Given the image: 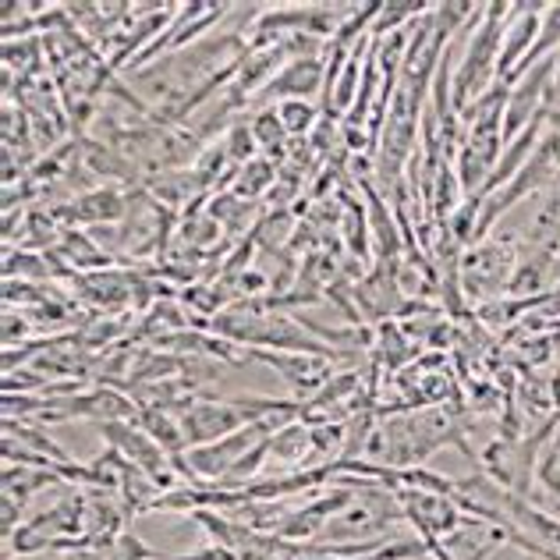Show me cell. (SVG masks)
I'll list each match as a JSON object with an SVG mask.
<instances>
[{"instance_id":"6da1fadb","label":"cell","mask_w":560,"mask_h":560,"mask_svg":"<svg viewBox=\"0 0 560 560\" xmlns=\"http://www.w3.org/2000/svg\"><path fill=\"white\" fill-rule=\"evenodd\" d=\"M380 430H383V440H387V465L383 468H419L430 454H436L447 444L462 447L465 458H476L471 447L465 444V430H462L458 416H454L447 405L383 416Z\"/></svg>"},{"instance_id":"7a4b0ae2","label":"cell","mask_w":560,"mask_h":560,"mask_svg":"<svg viewBox=\"0 0 560 560\" xmlns=\"http://www.w3.org/2000/svg\"><path fill=\"white\" fill-rule=\"evenodd\" d=\"M514 4H486L482 22L471 28V33L458 36V54H454V75H451V93H454V107L465 114L471 103L482 100L486 93L500 82L497 68H500V43H504V28L511 19Z\"/></svg>"},{"instance_id":"3957f363","label":"cell","mask_w":560,"mask_h":560,"mask_svg":"<svg viewBox=\"0 0 560 560\" xmlns=\"http://www.w3.org/2000/svg\"><path fill=\"white\" fill-rule=\"evenodd\" d=\"M518 259H522V238L518 234H508V231L504 234L493 231L490 238L465 248L462 262H458V284H462L465 302L482 308V305L504 299Z\"/></svg>"},{"instance_id":"277c9868","label":"cell","mask_w":560,"mask_h":560,"mask_svg":"<svg viewBox=\"0 0 560 560\" xmlns=\"http://www.w3.org/2000/svg\"><path fill=\"white\" fill-rule=\"evenodd\" d=\"M178 419L188 440V451L202 444H217V440H224L231 433L245 430L248 422H256V416L245 405V397L224 401V397H210V394H199L196 401L185 405Z\"/></svg>"},{"instance_id":"5b68a950","label":"cell","mask_w":560,"mask_h":560,"mask_svg":"<svg viewBox=\"0 0 560 560\" xmlns=\"http://www.w3.org/2000/svg\"><path fill=\"white\" fill-rule=\"evenodd\" d=\"M397 504L405 511V522L416 525L419 539L430 547V553H440V542L454 536L465 525V511L458 500L444 493H422V490H394Z\"/></svg>"},{"instance_id":"8992f818","label":"cell","mask_w":560,"mask_h":560,"mask_svg":"<svg viewBox=\"0 0 560 560\" xmlns=\"http://www.w3.org/2000/svg\"><path fill=\"white\" fill-rule=\"evenodd\" d=\"M542 11H547V4H514L511 8L504 43H500V68H497L500 82L511 85V79L518 75V68L528 61V54H533L536 39H539Z\"/></svg>"},{"instance_id":"52a82bcc","label":"cell","mask_w":560,"mask_h":560,"mask_svg":"<svg viewBox=\"0 0 560 560\" xmlns=\"http://www.w3.org/2000/svg\"><path fill=\"white\" fill-rule=\"evenodd\" d=\"M323 82H327V65H323V57H294V61L284 65V71L267 85V93H262L256 103L262 107H270V100L277 103H288V100H305L313 103L323 96Z\"/></svg>"},{"instance_id":"ba28073f","label":"cell","mask_w":560,"mask_h":560,"mask_svg":"<svg viewBox=\"0 0 560 560\" xmlns=\"http://www.w3.org/2000/svg\"><path fill=\"white\" fill-rule=\"evenodd\" d=\"M128 210H131V196H128V191L114 188V185H100V188L82 191V196L71 199L68 206H61L57 217H65L68 224H85V228H93V224L117 228L128 217Z\"/></svg>"},{"instance_id":"9c48e42d","label":"cell","mask_w":560,"mask_h":560,"mask_svg":"<svg viewBox=\"0 0 560 560\" xmlns=\"http://www.w3.org/2000/svg\"><path fill=\"white\" fill-rule=\"evenodd\" d=\"M557 256L560 253H553V248H536V245L522 242V259H518V267H514V277H511L504 299H514V302H542L547 299V294L553 291Z\"/></svg>"},{"instance_id":"30bf717a","label":"cell","mask_w":560,"mask_h":560,"mask_svg":"<svg viewBox=\"0 0 560 560\" xmlns=\"http://www.w3.org/2000/svg\"><path fill=\"white\" fill-rule=\"evenodd\" d=\"M518 238L525 245H536V248H553L560 253V178L547 188L539 191V206L533 220L518 231Z\"/></svg>"},{"instance_id":"8fae6325","label":"cell","mask_w":560,"mask_h":560,"mask_svg":"<svg viewBox=\"0 0 560 560\" xmlns=\"http://www.w3.org/2000/svg\"><path fill=\"white\" fill-rule=\"evenodd\" d=\"M313 458V425L294 419L270 436V462L280 468H308Z\"/></svg>"},{"instance_id":"7c38bea8","label":"cell","mask_w":560,"mask_h":560,"mask_svg":"<svg viewBox=\"0 0 560 560\" xmlns=\"http://www.w3.org/2000/svg\"><path fill=\"white\" fill-rule=\"evenodd\" d=\"M156 557H164V553L145 547V542L139 536H131V533H117L110 539L82 542L79 550L65 553V560H156Z\"/></svg>"},{"instance_id":"4fadbf2b","label":"cell","mask_w":560,"mask_h":560,"mask_svg":"<svg viewBox=\"0 0 560 560\" xmlns=\"http://www.w3.org/2000/svg\"><path fill=\"white\" fill-rule=\"evenodd\" d=\"M139 425L156 440L160 447L167 451L171 462H182L188 454V440H185L178 416H171V411H164V408H142L139 411Z\"/></svg>"},{"instance_id":"5bb4252c","label":"cell","mask_w":560,"mask_h":560,"mask_svg":"<svg viewBox=\"0 0 560 560\" xmlns=\"http://www.w3.org/2000/svg\"><path fill=\"white\" fill-rule=\"evenodd\" d=\"M248 125H253V136H256V142H259V150H262V153H270L273 164H284L291 139H288L284 121H280L277 107H259L256 117H253Z\"/></svg>"},{"instance_id":"9a60e30c","label":"cell","mask_w":560,"mask_h":560,"mask_svg":"<svg viewBox=\"0 0 560 560\" xmlns=\"http://www.w3.org/2000/svg\"><path fill=\"white\" fill-rule=\"evenodd\" d=\"M277 114H280V121H284V131H288L291 142L313 136V128L319 125V117H323V110L316 107V103H305V100L277 103Z\"/></svg>"},{"instance_id":"2e32d148","label":"cell","mask_w":560,"mask_h":560,"mask_svg":"<svg viewBox=\"0 0 560 560\" xmlns=\"http://www.w3.org/2000/svg\"><path fill=\"white\" fill-rule=\"evenodd\" d=\"M557 54H560V4H547V11H542V25H539V39H536L533 54H528V61L518 68V75H525L528 68H536L539 61H547V57H557Z\"/></svg>"},{"instance_id":"e0dca14e","label":"cell","mask_w":560,"mask_h":560,"mask_svg":"<svg viewBox=\"0 0 560 560\" xmlns=\"http://www.w3.org/2000/svg\"><path fill=\"white\" fill-rule=\"evenodd\" d=\"M277 171H280V167L273 164V160L256 156L253 164H245V167L238 171V178H234V196H242V199H256V196H262V191L277 185Z\"/></svg>"},{"instance_id":"ac0fdd59","label":"cell","mask_w":560,"mask_h":560,"mask_svg":"<svg viewBox=\"0 0 560 560\" xmlns=\"http://www.w3.org/2000/svg\"><path fill=\"white\" fill-rule=\"evenodd\" d=\"M57 253H61L68 262H75L79 270H93V267H103V262H107L103 245H96L90 234H82V231H65V238H61V245H57Z\"/></svg>"},{"instance_id":"d6986e66","label":"cell","mask_w":560,"mask_h":560,"mask_svg":"<svg viewBox=\"0 0 560 560\" xmlns=\"http://www.w3.org/2000/svg\"><path fill=\"white\" fill-rule=\"evenodd\" d=\"M536 479H539L542 490L560 500V430H553L547 444H542L539 465H536Z\"/></svg>"},{"instance_id":"ffe728a7","label":"cell","mask_w":560,"mask_h":560,"mask_svg":"<svg viewBox=\"0 0 560 560\" xmlns=\"http://www.w3.org/2000/svg\"><path fill=\"white\" fill-rule=\"evenodd\" d=\"M4 345L8 348H14V337H19V341H25V337H28V330H33V323H28L25 316H19V319H14V313H11V308H8V313H4Z\"/></svg>"},{"instance_id":"44dd1931","label":"cell","mask_w":560,"mask_h":560,"mask_svg":"<svg viewBox=\"0 0 560 560\" xmlns=\"http://www.w3.org/2000/svg\"><path fill=\"white\" fill-rule=\"evenodd\" d=\"M553 61H557V71H553V93L560 96V54L553 57Z\"/></svg>"}]
</instances>
